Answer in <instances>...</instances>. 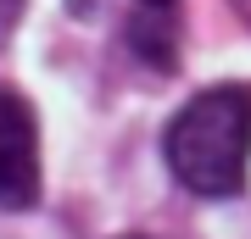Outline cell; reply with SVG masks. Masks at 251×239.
I'll list each match as a JSON object with an SVG mask.
<instances>
[{"label":"cell","instance_id":"1","mask_svg":"<svg viewBox=\"0 0 251 239\" xmlns=\"http://www.w3.org/2000/svg\"><path fill=\"white\" fill-rule=\"evenodd\" d=\"M168 167L190 195L224 200L246 189L251 167V89L218 84L184 100L168 123Z\"/></svg>","mask_w":251,"mask_h":239},{"label":"cell","instance_id":"2","mask_svg":"<svg viewBox=\"0 0 251 239\" xmlns=\"http://www.w3.org/2000/svg\"><path fill=\"white\" fill-rule=\"evenodd\" d=\"M0 206L28 212L39 206V123L34 106L0 89Z\"/></svg>","mask_w":251,"mask_h":239},{"label":"cell","instance_id":"3","mask_svg":"<svg viewBox=\"0 0 251 239\" xmlns=\"http://www.w3.org/2000/svg\"><path fill=\"white\" fill-rule=\"evenodd\" d=\"M23 6H28V0H0V44L11 39V28H17V17H23Z\"/></svg>","mask_w":251,"mask_h":239},{"label":"cell","instance_id":"4","mask_svg":"<svg viewBox=\"0 0 251 239\" xmlns=\"http://www.w3.org/2000/svg\"><path fill=\"white\" fill-rule=\"evenodd\" d=\"M140 6H173V0H140Z\"/></svg>","mask_w":251,"mask_h":239}]
</instances>
